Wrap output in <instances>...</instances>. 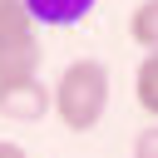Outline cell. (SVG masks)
<instances>
[{
	"mask_svg": "<svg viewBox=\"0 0 158 158\" xmlns=\"http://www.w3.org/2000/svg\"><path fill=\"white\" fill-rule=\"evenodd\" d=\"M94 5H99V0H25L30 20L44 25V30H69V25H79Z\"/></svg>",
	"mask_w": 158,
	"mask_h": 158,
	"instance_id": "cell-3",
	"label": "cell"
},
{
	"mask_svg": "<svg viewBox=\"0 0 158 158\" xmlns=\"http://www.w3.org/2000/svg\"><path fill=\"white\" fill-rule=\"evenodd\" d=\"M44 114H54V94H49L44 79L5 84L0 89V118H10V123H40Z\"/></svg>",
	"mask_w": 158,
	"mask_h": 158,
	"instance_id": "cell-2",
	"label": "cell"
},
{
	"mask_svg": "<svg viewBox=\"0 0 158 158\" xmlns=\"http://www.w3.org/2000/svg\"><path fill=\"white\" fill-rule=\"evenodd\" d=\"M40 40H25V44H10V49H0V89L5 84H30V79H40Z\"/></svg>",
	"mask_w": 158,
	"mask_h": 158,
	"instance_id": "cell-4",
	"label": "cell"
},
{
	"mask_svg": "<svg viewBox=\"0 0 158 158\" xmlns=\"http://www.w3.org/2000/svg\"><path fill=\"white\" fill-rule=\"evenodd\" d=\"M128 40L143 54H158V0H138L128 15Z\"/></svg>",
	"mask_w": 158,
	"mask_h": 158,
	"instance_id": "cell-7",
	"label": "cell"
},
{
	"mask_svg": "<svg viewBox=\"0 0 158 158\" xmlns=\"http://www.w3.org/2000/svg\"><path fill=\"white\" fill-rule=\"evenodd\" d=\"M25 40H35V20H30L25 0H0V49L25 44Z\"/></svg>",
	"mask_w": 158,
	"mask_h": 158,
	"instance_id": "cell-6",
	"label": "cell"
},
{
	"mask_svg": "<svg viewBox=\"0 0 158 158\" xmlns=\"http://www.w3.org/2000/svg\"><path fill=\"white\" fill-rule=\"evenodd\" d=\"M133 104L148 114V123H158V54H143L133 69Z\"/></svg>",
	"mask_w": 158,
	"mask_h": 158,
	"instance_id": "cell-5",
	"label": "cell"
},
{
	"mask_svg": "<svg viewBox=\"0 0 158 158\" xmlns=\"http://www.w3.org/2000/svg\"><path fill=\"white\" fill-rule=\"evenodd\" d=\"M109 64L104 59H69L64 69H59V79L49 84V94H54V118L69 128V133H89V128H99L104 123V114H109Z\"/></svg>",
	"mask_w": 158,
	"mask_h": 158,
	"instance_id": "cell-1",
	"label": "cell"
},
{
	"mask_svg": "<svg viewBox=\"0 0 158 158\" xmlns=\"http://www.w3.org/2000/svg\"><path fill=\"white\" fill-rule=\"evenodd\" d=\"M133 158H158V123L138 128V138H133Z\"/></svg>",
	"mask_w": 158,
	"mask_h": 158,
	"instance_id": "cell-8",
	"label": "cell"
},
{
	"mask_svg": "<svg viewBox=\"0 0 158 158\" xmlns=\"http://www.w3.org/2000/svg\"><path fill=\"white\" fill-rule=\"evenodd\" d=\"M0 158H30V153H25L15 138H0Z\"/></svg>",
	"mask_w": 158,
	"mask_h": 158,
	"instance_id": "cell-9",
	"label": "cell"
}]
</instances>
